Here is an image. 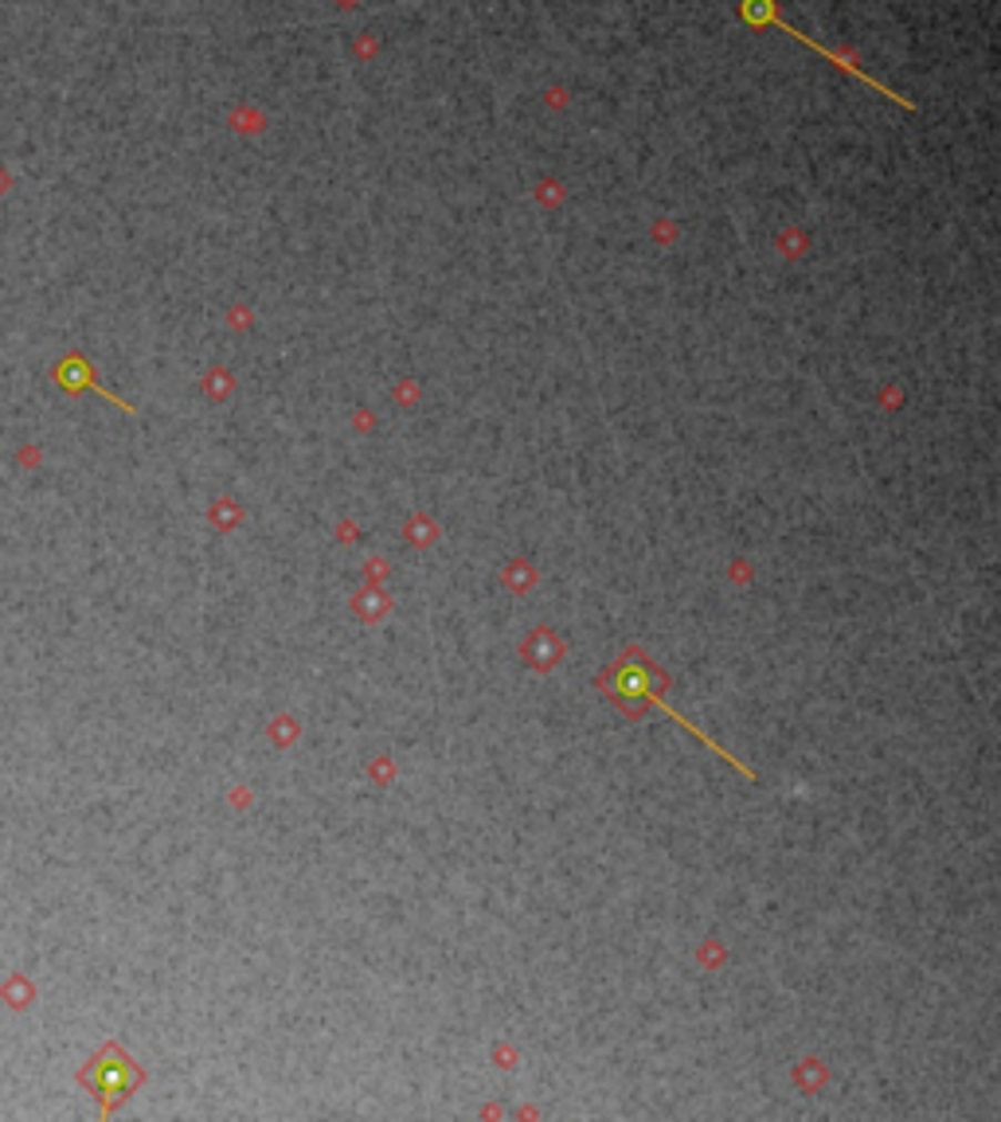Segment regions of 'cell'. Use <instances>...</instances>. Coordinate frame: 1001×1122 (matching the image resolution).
I'll return each instance as SVG.
<instances>
[{
    "instance_id": "obj_1",
    "label": "cell",
    "mask_w": 1001,
    "mask_h": 1122,
    "mask_svg": "<svg viewBox=\"0 0 1001 1122\" xmlns=\"http://www.w3.org/2000/svg\"><path fill=\"white\" fill-rule=\"evenodd\" d=\"M603 693L611 696V701L619 704L622 712H630V716H642L650 704H657V708H662L670 720H681L677 712L665 708V704H662V688H657V669L650 665V657L642 650H626L611 669H606ZM681 724L693 727L688 720H681ZM693 732H696V727H693ZM696 735H701V732H696ZM701 740H704V735H701ZM704 743H708V740H704ZM708 747H712V743H708ZM712 752L721 755V747H712Z\"/></svg>"
},
{
    "instance_id": "obj_2",
    "label": "cell",
    "mask_w": 1001,
    "mask_h": 1122,
    "mask_svg": "<svg viewBox=\"0 0 1001 1122\" xmlns=\"http://www.w3.org/2000/svg\"><path fill=\"white\" fill-rule=\"evenodd\" d=\"M739 12H744V20H747V24H755V28H759V24H775V28H778V32H786V35H795V40H803V43H806V48H814V51H818V55H821V59H829V63H834V67H841V71L857 74V79H861V83H869V86H872V91L888 94V99H896V102H900V106L916 110V102H908V99H900V94L885 91V86H880V83H877V79H872V74H865V71H861V67H857V63H849V59H845V55H837V51L821 48V43H818V40H810V35H806V32H795V28L786 24V20H783V17H778V12H775V0H744V4H739Z\"/></svg>"
},
{
    "instance_id": "obj_3",
    "label": "cell",
    "mask_w": 1001,
    "mask_h": 1122,
    "mask_svg": "<svg viewBox=\"0 0 1001 1122\" xmlns=\"http://www.w3.org/2000/svg\"><path fill=\"white\" fill-rule=\"evenodd\" d=\"M86 1088L94 1091L99 1099H106V1103H114V1099H125L133 1088L141 1083V1072H137V1064H133L125 1052H118V1049H106L99 1060H94L91 1068H86Z\"/></svg>"
}]
</instances>
